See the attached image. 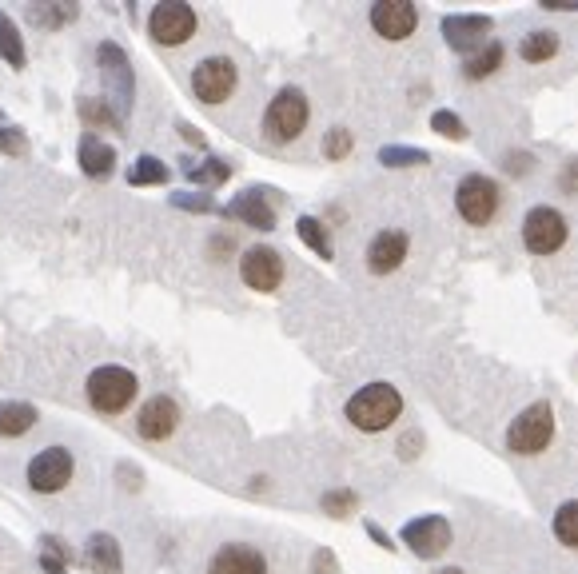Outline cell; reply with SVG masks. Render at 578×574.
Masks as SVG:
<instances>
[{
  "label": "cell",
  "mask_w": 578,
  "mask_h": 574,
  "mask_svg": "<svg viewBox=\"0 0 578 574\" xmlns=\"http://www.w3.org/2000/svg\"><path fill=\"white\" fill-rule=\"evenodd\" d=\"M439 574H467V571H459V567H447V571H439Z\"/></svg>",
  "instance_id": "cell-40"
},
{
  "label": "cell",
  "mask_w": 578,
  "mask_h": 574,
  "mask_svg": "<svg viewBox=\"0 0 578 574\" xmlns=\"http://www.w3.org/2000/svg\"><path fill=\"white\" fill-rule=\"evenodd\" d=\"M323 511L335 515V519H347L355 511V495L351 491H331V495H323Z\"/></svg>",
  "instance_id": "cell-33"
},
{
  "label": "cell",
  "mask_w": 578,
  "mask_h": 574,
  "mask_svg": "<svg viewBox=\"0 0 578 574\" xmlns=\"http://www.w3.org/2000/svg\"><path fill=\"white\" fill-rule=\"evenodd\" d=\"M431 128H435L439 136H447V140H463V136H467V124H463L455 112H447V108H439V112L431 116Z\"/></svg>",
  "instance_id": "cell-31"
},
{
  "label": "cell",
  "mask_w": 578,
  "mask_h": 574,
  "mask_svg": "<svg viewBox=\"0 0 578 574\" xmlns=\"http://www.w3.org/2000/svg\"><path fill=\"white\" fill-rule=\"evenodd\" d=\"M551 439H555V407L543 399L523 407L507 427V447L515 455H543L551 447Z\"/></svg>",
  "instance_id": "cell-3"
},
{
  "label": "cell",
  "mask_w": 578,
  "mask_h": 574,
  "mask_svg": "<svg viewBox=\"0 0 578 574\" xmlns=\"http://www.w3.org/2000/svg\"><path fill=\"white\" fill-rule=\"evenodd\" d=\"M208 574H268V559L248 543H224L212 555Z\"/></svg>",
  "instance_id": "cell-17"
},
{
  "label": "cell",
  "mask_w": 578,
  "mask_h": 574,
  "mask_svg": "<svg viewBox=\"0 0 578 574\" xmlns=\"http://www.w3.org/2000/svg\"><path fill=\"white\" fill-rule=\"evenodd\" d=\"M543 8H547V12H555V8H559V12H575L578 0H543Z\"/></svg>",
  "instance_id": "cell-39"
},
{
  "label": "cell",
  "mask_w": 578,
  "mask_h": 574,
  "mask_svg": "<svg viewBox=\"0 0 578 574\" xmlns=\"http://www.w3.org/2000/svg\"><path fill=\"white\" fill-rule=\"evenodd\" d=\"M84 563L92 574H120L124 571V555H120V543L112 535H92L88 539V551H84Z\"/></svg>",
  "instance_id": "cell-20"
},
{
  "label": "cell",
  "mask_w": 578,
  "mask_h": 574,
  "mask_svg": "<svg viewBox=\"0 0 578 574\" xmlns=\"http://www.w3.org/2000/svg\"><path fill=\"white\" fill-rule=\"evenodd\" d=\"M351 152V132L347 128H331L327 136H323V156L327 160H343Z\"/></svg>",
  "instance_id": "cell-32"
},
{
  "label": "cell",
  "mask_w": 578,
  "mask_h": 574,
  "mask_svg": "<svg viewBox=\"0 0 578 574\" xmlns=\"http://www.w3.org/2000/svg\"><path fill=\"white\" fill-rule=\"evenodd\" d=\"M0 56L12 64V68H24V36H20V28H16V20L8 16V12H0Z\"/></svg>",
  "instance_id": "cell-24"
},
{
  "label": "cell",
  "mask_w": 578,
  "mask_h": 574,
  "mask_svg": "<svg viewBox=\"0 0 578 574\" xmlns=\"http://www.w3.org/2000/svg\"><path fill=\"white\" fill-rule=\"evenodd\" d=\"M0 148L12 152V156L24 152V132H20V128H0Z\"/></svg>",
  "instance_id": "cell-36"
},
{
  "label": "cell",
  "mask_w": 578,
  "mask_h": 574,
  "mask_svg": "<svg viewBox=\"0 0 578 574\" xmlns=\"http://www.w3.org/2000/svg\"><path fill=\"white\" fill-rule=\"evenodd\" d=\"M555 52H559V36L547 32V28H535V32L523 36V44H519V56H523L527 64H543V60H551Z\"/></svg>",
  "instance_id": "cell-22"
},
{
  "label": "cell",
  "mask_w": 578,
  "mask_h": 574,
  "mask_svg": "<svg viewBox=\"0 0 578 574\" xmlns=\"http://www.w3.org/2000/svg\"><path fill=\"white\" fill-rule=\"evenodd\" d=\"M379 160H383L387 168H415V164H431V156H427L423 148H403V144L383 148V152H379Z\"/></svg>",
  "instance_id": "cell-29"
},
{
  "label": "cell",
  "mask_w": 578,
  "mask_h": 574,
  "mask_svg": "<svg viewBox=\"0 0 578 574\" xmlns=\"http://www.w3.org/2000/svg\"><path fill=\"white\" fill-rule=\"evenodd\" d=\"M236 80H240V72H236V64L228 56H204L192 68V92L204 104H224L236 92Z\"/></svg>",
  "instance_id": "cell-8"
},
{
  "label": "cell",
  "mask_w": 578,
  "mask_h": 574,
  "mask_svg": "<svg viewBox=\"0 0 578 574\" xmlns=\"http://www.w3.org/2000/svg\"><path fill=\"white\" fill-rule=\"evenodd\" d=\"M32 16H36L40 24H68V20L76 16V8H72V4H64V8H44V4H36Z\"/></svg>",
  "instance_id": "cell-34"
},
{
  "label": "cell",
  "mask_w": 578,
  "mask_h": 574,
  "mask_svg": "<svg viewBox=\"0 0 578 574\" xmlns=\"http://www.w3.org/2000/svg\"><path fill=\"white\" fill-rule=\"evenodd\" d=\"M555 539L563 543V547H571L578 551V499H567L559 511H555Z\"/></svg>",
  "instance_id": "cell-26"
},
{
  "label": "cell",
  "mask_w": 578,
  "mask_h": 574,
  "mask_svg": "<svg viewBox=\"0 0 578 574\" xmlns=\"http://www.w3.org/2000/svg\"><path fill=\"white\" fill-rule=\"evenodd\" d=\"M228 176H232V168H228L224 160H204V164H192V168H188V180H192V184H204V188L224 184Z\"/></svg>",
  "instance_id": "cell-30"
},
{
  "label": "cell",
  "mask_w": 578,
  "mask_h": 574,
  "mask_svg": "<svg viewBox=\"0 0 578 574\" xmlns=\"http://www.w3.org/2000/svg\"><path fill=\"white\" fill-rule=\"evenodd\" d=\"M307 116H311V104L299 88H280L264 112V136L276 140V144H291L303 128H307Z\"/></svg>",
  "instance_id": "cell-4"
},
{
  "label": "cell",
  "mask_w": 578,
  "mask_h": 574,
  "mask_svg": "<svg viewBox=\"0 0 578 574\" xmlns=\"http://www.w3.org/2000/svg\"><path fill=\"white\" fill-rule=\"evenodd\" d=\"M176 427H180V407H176V399H168V395H152V399L140 407V415H136V431H140L144 439H152V443L168 439Z\"/></svg>",
  "instance_id": "cell-15"
},
{
  "label": "cell",
  "mask_w": 578,
  "mask_h": 574,
  "mask_svg": "<svg viewBox=\"0 0 578 574\" xmlns=\"http://www.w3.org/2000/svg\"><path fill=\"white\" fill-rule=\"evenodd\" d=\"M367 535H371V539H375V543H379L383 551H395V543H391V539H387V535H383V531H379L375 523H367Z\"/></svg>",
  "instance_id": "cell-38"
},
{
  "label": "cell",
  "mask_w": 578,
  "mask_h": 574,
  "mask_svg": "<svg viewBox=\"0 0 578 574\" xmlns=\"http://www.w3.org/2000/svg\"><path fill=\"white\" fill-rule=\"evenodd\" d=\"M419 24V12L411 0H383L371 8V28L383 36V40H407Z\"/></svg>",
  "instance_id": "cell-14"
},
{
  "label": "cell",
  "mask_w": 578,
  "mask_h": 574,
  "mask_svg": "<svg viewBox=\"0 0 578 574\" xmlns=\"http://www.w3.org/2000/svg\"><path fill=\"white\" fill-rule=\"evenodd\" d=\"M224 212H228L232 220L256 228V232H272V228H276V212H272L268 196H260V192H244V196H236Z\"/></svg>",
  "instance_id": "cell-18"
},
{
  "label": "cell",
  "mask_w": 578,
  "mask_h": 574,
  "mask_svg": "<svg viewBox=\"0 0 578 574\" xmlns=\"http://www.w3.org/2000/svg\"><path fill=\"white\" fill-rule=\"evenodd\" d=\"M36 427V407L28 403H0V435L4 439H16L24 431Z\"/></svg>",
  "instance_id": "cell-21"
},
{
  "label": "cell",
  "mask_w": 578,
  "mask_h": 574,
  "mask_svg": "<svg viewBox=\"0 0 578 574\" xmlns=\"http://www.w3.org/2000/svg\"><path fill=\"white\" fill-rule=\"evenodd\" d=\"M136 391H140L136 375H132L128 367H116V363L96 367V371L88 375V383H84L88 403H92L96 411H104V415H120V411L136 399Z\"/></svg>",
  "instance_id": "cell-2"
},
{
  "label": "cell",
  "mask_w": 578,
  "mask_h": 574,
  "mask_svg": "<svg viewBox=\"0 0 578 574\" xmlns=\"http://www.w3.org/2000/svg\"><path fill=\"white\" fill-rule=\"evenodd\" d=\"M523 244L535 256H555L567 244V220H563V212H555L547 204L531 208L527 220H523Z\"/></svg>",
  "instance_id": "cell-9"
},
{
  "label": "cell",
  "mask_w": 578,
  "mask_h": 574,
  "mask_svg": "<svg viewBox=\"0 0 578 574\" xmlns=\"http://www.w3.org/2000/svg\"><path fill=\"white\" fill-rule=\"evenodd\" d=\"M128 184H132V188L168 184V164H164V160H156V156H140V160L128 168Z\"/></svg>",
  "instance_id": "cell-25"
},
{
  "label": "cell",
  "mask_w": 578,
  "mask_h": 574,
  "mask_svg": "<svg viewBox=\"0 0 578 574\" xmlns=\"http://www.w3.org/2000/svg\"><path fill=\"white\" fill-rule=\"evenodd\" d=\"M72 451L68 447H44L32 463H28V487L36 495H56L72 483Z\"/></svg>",
  "instance_id": "cell-10"
},
{
  "label": "cell",
  "mask_w": 578,
  "mask_h": 574,
  "mask_svg": "<svg viewBox=\"0 0 578 574\" xmlns=\"http://www.w3.org/2000/svg\"><path fill=\"white\" fill-rule=\"evenodd\" d=\"M80 116H84L88 132H96V128H120V112H112L108 100H84Z\"/></svg>",
  "instance_id": "cell-28"
},
{
  "label": "cell",
  "mask_w": 578,
  "mask_h": 574,
  "mask_svg": "<svg viewBox=\"0 0 578 574\" xmlns=\"http://www.w3.org/2000/svg\"><path fill=\"white\" fill-rule=\"evenodd\" d=\"M172 204H176V208H188V212H216V204H212L208 196H184V192H180V196H172Z\"/></svg>",
  "instance_id": "cell-35"
},
{
  "label": "cell",
  "mask_w": 578,
  "mask_h": 574,
  "mask_svg": "<svg viewBox=\"0 0 578 574\" xmlns=\"http://www.w3.org/2000/svg\"><path fill=\"white\" fill-rule=\"evenodd\" d=\"M491 32H495L491 16H479V12H451V16H443V36H447V44L455 52H471L475 56L479 48L491 44Z\"/></svg>",
  "instance_id": "cell-11"
},
{
  "label": "cell",
  "mask_w": 578,
  "mask_h": 574,
  "mask_svg": "<svg viewBox=\"0 0 578 574\" xmlns=\"http://www.w3.org/2000/svg\"><path fill=\"white\" fill-rule=\"evenodd\" d=\"M531 164H535V160H531L527 152H523V156H519V152L507 156V172H515V176H519V172H531Z\"/></svg>",
  "instance_id": "cell-37"
},
{
  "label": "cell",
  "mask_w": 578,
  "mask_h": 574,
  "mask_svg": "<svg viewBox=\"0 0 578 574\" xmlns=\"http://www.w3.org/2000/svg\"><path fill=\"white\" fill-rule=\"evenodd\" d=\"M196 8L192 4H180V0H164L148 12V36L164 48H176V44H188L196 36Z\"/></svg>",
  "instance_id": "cell-6"
},
{
  "label": "cell",
  "mask_w": 578,
  "mask_h": 574,
  "mask_svg": "<svg viewBox=\"0 0 578 574\" xmlns=\"http://www.w3.org/2000/svg\"><path fill=\"white\" fill-rule=\"evenodd\" d=\"M499 64H503V44L491 40L487 48H479V52L467 60V76H471V80H483V76H491Z\"/></svg>",
  "instance_id": "cell-27"
},
{
  "label": "cell",
  "mask_w": 578,
  "mask_h": 574,
  "mask_svg": "<svg viewBox=\"0 0 578 574\" xmlns=\"http://www.w3.org/2000/svg\"><path fill=\"white\" fill-rule=\"evenodd\" d=\"M407 232H399V228H387V232H379L371 244H367V268L375 272V276H391L403 260H407Z\"/></svg>",
  "instance_id": "cell-16"
},
{
  "label": "cell",
  "mask_w": 578,
  "mask_h": 574,
  "mask_svg": "<svg viewBox=\"0 0 578 574\" xmlns=\"http://www.w3.org/2000/svg\"><path fill=\"white\" fill-rule=\"evenodd\" d=\"M499 204H503V196H499V184L491 180V176H463L459 180V188H455V208H459V216L467 220V224H475V228H483V224H491L495 216H499Z\"/></svg>",
  "instance_id": "cell-5"
},
{
  "label": "cell",
  "mask_w": 578,
  "mask_h": 574,
  "mask_svg": "<svg viewBox=\"0 0 578 574\" xmlns=\"http://www.w3.org/2000/svg\"><path fill=\"white\" fill-rule=\"evenodd\" d=\"M240 276L252 291H276L284 284V256L276 248H248L240 256Z\"/></svg>",
  "instance_id": "cell-13"
},
{
  "label": "cell",
  "mask_w": 578,
  "mask_h": 574,
  "mask_svg": "<svg viewBox=\"0 0 578 574\" xmlns=\"http://www.w3.org/2000/svg\"><path fill=\"white\" fill-rule=\"evenodd\" d=\"M403 543L419 555V559H439L447 547H451V523L443 515H423V519H411L403 527Z\"/></svg>",
  "instance_id": "cell-12"
},
{
  "label": "cell",
  "mask_w": 578,
  "mask_h": 574,
  "mask_svg": "<svg viewBox=\"0 0 578 574\" xmlns=\"http://www.w3.org/2000/svg\"><path fill=\"white\" fill-rule=\"evenodd\" d=\"M295 232H299V240L319 256V260H331L335 256V248H331V236H327V228L315 220V216H299V224H295Z\"/></svg>",
  "instance_id": "cell-23"
},
{
  "label": "cell",
  "mask_w": 578,
  "mask_h": 574,
  "mask_svg": "<svg viewBox=\"0 0 578 574\" xmlns=\"http://www.w3.org/2000/svg\"><path fill=\"white\" fill-rule=\"evenodd\" d=\"M347 419H351V427H359V431H387L399 415H403V395L391 387V383H367V387H359L351 399H347Z\"/></svg>",
  "instance_id": "cell-1"
},
{
  "label": "cell",
  "mask_w": 578,
  "mask_h": 574,
  "mask_svg": "<svg viewBox=\"0 0 578 574\" xmlns=\"http://www.w3.org/2000/svg\"><path fill=\"white\" fill-rule=\"evenodd\" d=\"M100 60V76H104V88H108V104H120V112L132 108V96H136V76H132V64H128V52L112 40L100 44L96 52Z\"/></svg>",
  "instance_id": "cell-7"
},
{
  "label": "cell",
  "mask_w": 578,
  "mask_h": 574,
  "mask_svg": "<svg viewBox=\"0 0 578 574\" xmlns=\"http://www.w3.org/2000/svg\"><path fill=\"white\" fill-rule=\"evenodd\" d=\"M80 168H84V176H92V180H104V176H112V168H116V148L108 144V140H100L96 132H84L80 136Z\"/></svg>",
  "instance_id": "cell-19"
}]
</instances>
